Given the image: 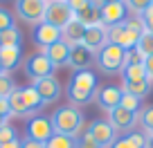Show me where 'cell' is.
Masks as SVG:
<instances>
[{"label": "cell", "instance_id": "1", "mask_svg": "<svg viewBox=\"0 0 153 148\" xmlns=\"http://www.w3.org/2000/svg\"><path fill=\"white\" fill-rule=\"evenodd\" d=\"M97 94V77L90 70H79L72 74L70 83H68V99L72 105H86L95 99Z\"/></svg>", "mask_w": 153, "mask_h": 148}, {"label": "cell", "instance_id": "2", "mask_svg": "<svg viewBox=\"0 0 153 148\" xmlns=\"http://www.w3.org/2000/svg\"><path fill=\"white\" fill-rule=\"evenodd\" d=\"M50 121H52V128L56 135H65V137L74 139L83 128V112L76 105H63L52 112Z\"/></svg>", "mask_w": 153, "mask_h": 148}, {"label": "cell", "instance_id": "3", "mask_svg": "<svg viewBox=\"0 0 153 148\" xmlns=\"http://www.w3.org/2000/svg\"><path fill=\"white\" fill-rule=\"evenodd\" d=\"M124 56L126 52L117 45L108 43L97 52V65L104 74H117V72L124 70Z\"/></svg>", "mask_w": 153, "mask_h": 148}, {"label": "cell", "instance_id": "4", "mask_svg": "<svg viewBox=\"0 0 153 148\" xmlns=\"http://www.w3.org/2000/svg\"><path fill=\"white\" fill-rule=\"evenodd\" d=\"M70 20H74V14H72L68 0H45L43 23L52 25V27H56V29H63Z\"/></svg>", "mask_w": 153, "mask_h": 148}, {"label": "cell", "instance_id": "5", "mask_svg": "<svg viewBox=\"0 0 153 148\" xmlns=\"http://www.w3.org/2000/svg\"><path fill=\"white\" fill-rule=\"evenodd\" d=\"M16 14L29 25H41L45 18V0H16Z\"/></svg>", "mask_w": 153, "mask_h": 148}, {"label": "cell", "instance_id": "6", "mask_svg": "<svg viewBox=\"0 0 153 148\" xmlns=\"http://www.w3.org/2000/svg\"><path fill=\"white\" fill-rule=\"evenodd\" d=\"M25 74H27V79H32V83H34V81H38V79L52 77L54 65L48 61V56H45L43 52H38V54H32V56L25 61Z\"/></svg>", "mask_w": 153, "mask_h": 148}, {"label": "cell", "instance_id": "7", "mask_svg": "<svg viewBox=\"0 0 153 148\" xmlns=\"http://www.w3.org/2000/svg\"><path fill=\"white\" fill-rule=\"evenodd\" d=\"M86 133L95 139V144L99 148H110L115 144V139H117V133H115V128L108 124V119H95L88 126Z\"/></svg>", "mask_w": 153, "mask_h": 148}, {"label": "cell", "instance_id": "8", "mask_svg": "<svg viewBox=\"0 0 153 148\" xmlns=\"http://www.w3.org/2000/svg\"><path fill=\"white\" fill-rule=\"evenodd\" d=\"M140 36H142V34L131 32V29L126 27L124 23H122V25H115V27H108V43H113V45H117V47H122L124 52H128V49H135V45H137Z\"/></svg>", "mask_w": 153, "mask_h": 148}, {"label": "cell", "instance_id": "9", "mask_svg": "<svg viewBox=\"0 0 153 148\" xmlns=\"http://www.w3.org/2000/svg\"><path fill=\"white\" fill-rule=\"evenodd\" d=\"M108 124L115 128V133H133V126L137 124V112H131L117 105L108 112Z\"/></svg>", "mask_w": 153, "mask_h": 148}, {"label": "cell", "instance_id": "10", "mask_svg": "<svg viewBox=\"0 0 153 148\" xmlns=\"http://www.w3.org/2000/svg\"><path fill=\"white\" fill-rule=\"evenodd\" d=\"M32 85H34V90L38 92L43 105L54 103V101H59V96H61V83H59V79L54 77V74L52 77H45V79H38Z\"/></svg>", "mask_w": 153, "mask_h": 148}, {"label": "cell", "instance_id": "11", "mask_svg": "<svg viewBox=\"0 0 153 148\" xmlns=\"http://www.w3.org/2000/svg\"><path fill=\"white\" fill-rule=\"evenodd\" d=\"M27 139H34V141H41L45 144L50 137L54 135V128H52V121L48 117H32L27 121Z\"/></svg>", "mask_w": 153, "mask_h": 148}, {"label": "cell", "instance_id": "12", "mask_svg": "<svg viewBox=\"0 0 153 148\" xmlns=\"http://www.w3.org/2000/svg\"><path fill=\"white\" fill-rule=\"evenodd\" d=\"M128 9H126V5L122 2V0H117V2H108V5L101 7V25H104L106 29L108 27H115V25H122L126 18H128Z\"/></svg>", "mask_w": 153, "mask_h": 148}, {"label": "cell", "instance_id": "13", "mask_svg": "<svg viewBox=\"0 0 153 148\" xmlns=\"http://www.w3.org/2000/svg\"><path fill=\"white\" fill-rule=\"evenodd\" d=\"M81 45L88 49V52L97 54L104 45H108V29L104 25H97V27H88L86 34H83V40Z\"/></svg>", "mask_w": 153, "mask_h": 148}, {"label": "cell", "instance_id": "14", "mask_svg": "<svg viewBox=\"0 0 153 148\" xmlns=\"http://www.w3.org/2000/svg\"><path fill=\"white\" fill-rule=\"evenodd\" d=\"M95 101L97 105H99L101 110H106V112H110L113 108H117L122 101V88L117 85H106V88H99L95 94Z\"/></svg>", "mask_w": 153, "mask_h": 148}, {"label": "cell", "instance_id": "15", "mask_svg": "<svg viewBox=\"0 0 153 148\" xmlns=\"http://www.w3.org/2000/svg\"><path fill=\"white\" fill-rule=\"evenodd\" d=\"M34 40H36V45H41V47L45 49V47H50V45L61 40V29L52 27V25H48V23H41V25H36Z\"/></svg>", "mask_w": 153, "mask_h": 148}, {"label": "cell", "instance_id": "16", "mask_svg": "<svg viewBox=\"0 0 153 148\" xmlns=\"http://www.w3.org/2000/svg\"><path fill=\"white\" fill-rule=\"evenodd\" d=\"M43 54L48 56V61L52 63L54 67H63V65H68V58H70V45L63 43V40H59V43L45 47Z\"/></svg>", "mask_w": 153, "mask_h": 148}, {"label": "cell", "instance_id": "17", "mask_svg": "<svg viewBox=\"0 0 153 148\" xmlns=\"http://www.w3.org/2000/svg\"><path fill=\"white\" fill-rule=\"evenodd\" d=\"M92 63V52H88L83 45H72L70 47V58H68V65L74 72L79 70H88Z\"/></svg>", "mask_w": 153, "mask_h": 148}, {"label": "cell", "instance_id": "18", "mask_svg": "<svg viewBox=\"0 0 153 148\" xmlns=\"http://www.w3.org/2000/svg\"><path fill=\"white\" fill-rule=\"evenodd\" d=\"M83 34H86V27L74 18V20H70V23L61 29V40H63V43H68L70 47H72V45H81Z\"/></svg>", "mask_w": 153, "mask_h": 148}, {"label": "cell", "instance_id": "19", "mask_svg": "<svg viewBox=\"0 0 153 148\" xmlns=\"http://www.w3.org/2000/svg\"><path fill=\"white\" fill-rule=\"evenodd\" d=\"M20 56H23L20 47H0V67H2V72H11L14 67H18Z\"/></svg>", "mask_w": 153, "mask_h": 148}, {"label": "cell", "instance_id": "20", "mask_svg": "<svg viewBox=\"0 0 153 148\" xmlns=\"http://www.w3.org/2000/svg\"><path fill=\"white\" fill-rule=\"evenodd\" d=\"M110 148H146V135L144 133H126L124 137H117Z\"/></svg>", "mask_w": 153, "mask_h": 148}, {"label": "cell", "instance_id": "21", "mask_svg": "<svg viewBox=\"0 0 153 148\" xmlns=\"http://www.w3.org/2000/svg\"><path fill=\"white\" fill-rule=\"evenodd\" d=\"M74 18L79 20V23L83 25V27H97V25H101V9L99 7H86L83 11H79V14H74Z\"/></svg>", "mask_w": 153, "mask_h": 148}, {"label": "cell", "instance_id": "22", "mask_svg": "<svg viewBox=\"0 0 153 148\" xmlns=\"http://www.w3.org/2000/svg\"><path fill=\"white\" fill-rule=\"evenodd\" d=\"M7 103H9L11 117H29L27 108H25V101H23V92H20V88H16V90L7 96Z\"/></svg>", "mask_w": 153, "mask_h": 148}, {"label": "cell", "instance_id": "23", "mask_svg": "<svg viewBox=\"0 0 153 148\" xmlns=\"http://www.w3.org/2000/svg\"><path fill=\"white\" fill-rule=\"evenodd\" d=\"M122 92H128V94L137 96V99H144V96L151 92V81L149 79H144V81H122Z\"/></svg>", "mask_w": 153, "mask_h": 148}, {"label": "cell", "instance_id": "24", "mask_svg": "<svg viewBox=\"0 0 153 148\" xmlns=\"http://www.w3.org/2000/svg\"><path fill=\"white\" fill-rule=\"evenodd\" d=\"M20 92H23V101H25V108H27L29 115H34V112H38V110L43 108V101H41L38 92L34 90V85H29V88H20Z\"/></svg>", "mask_w": 153, "mask_h": 148}, {"label": "cell", "instance_id": "25", "mask_svg": "<svg viewBox=\"0 0 153 148\" xmlns=\"http://www.w3.org/2000/svg\"><path fill=\"white\" fill-rule=\"evenodd\" d=\"M20 43H23V34L18 32L16 25L0 32V47H20Z\"/></svg>", "mask_w": 153, "mask_h": 148}, {"label": "cell", "instance_id": "26", "mask_svg": "<svg viewBox=\"0 0 153 148\" xmlns=\"http://www.w3.org/2000/svg\"><path fill=\"white\" fill-rule=\"evenodd\" d=\"M146 79V70H144V65H124V70H122V81H144Z\"/></svg>", "mask_w": 153, "mask_h": 148}, {"label": "cell", "instance_id": "27", "mask_svg": "<svg viewBox=\"0 0 153 148\" xmlns=\"http://www.w3.org/2000/svg\"><path fill=\"white\" fill-rule=\"evenodd\" d=\"M45 148H74V139L65 137V135H56V133H54L52 137L45 141Z\"/></svg>", "mask_w": 153, "mask_h": 148}, {"label": "cell", "instance_id": "28", "mask_svg": "<svg viewBox=\"0 0 153 148\" xmlns=\"http://www.w3.org/2000/svg\"><path fill=\"white\" fill-rule=\"evenodd\" d=\"M135 49H137L142 56H151V54H153V34L151 32H144L142 36H140Z\"/></svg>", "mask_w": 153, "mask_h": 148}, {"label": "cell", "instance_id": "29", "mask_svg": "<svg viewBox=\"0 0 153 148\" xmlns=\"http://www.w3.org/2000/svg\"><path fill=\"white\" fill-rule=\"evenodd\" d=\"M14 90H16V83L11 79V74L9 72H0V99H7Z\"/></svg>", "mask_w": 153, "mask_h": 148}, {"label": "cell", "instance_id": "30", "mask_svg": "<svg viewBox=\"0 0 153 148\" xmlns=\"http://www.w3.org/2000/svg\"><path fill=\"white\" fill-rule=\"evenodd\" d=\"M137 121L144 126V130H146V135H153V105H149V108H142L137 112Z\"/></svg>", "mask_w": 153, "mask_h": 148}, {"label": "cell", "instance_id": "31", "mask_svg": "<svg viewBox=\"0 0 153 148\" xmlns=\"http://www.w3.org/2000/svg\"><path fill=\"white\" fill-rule=\"evenodd\" d=\"M120 108H124V110H131V112H140V108H142V99H137V96L128 94V92H122Z\"/></svg>", "mask_w": 153, "mask_h": 148}, {"label": "cell", "instance_id": "32", "mask_svg": "<svg viewBox=\"0 0 153 148\" xmlns=\"http://www.w3.org/2000/svg\"><path fill=\"white\" fill-rule=\"evenodd\" d=\"M126 5V9H131L135 16H142L144 11H146L149 5H153V0H122Z\"/></svg>", "mask_w": 153, "mask_h": 148}, {"label": "cell", "instance_id": "33", "mask_svg": "<svg viewBox=\"0 0 153 148\" xmlns=\"http://www.w3.org/2000/svg\"><path fill=\"white\" fill-rule=\"evenodd\" d=\"M144 61H146V56H142L137 49H128L124 56V65H144Z\"/></svg>", "mask_w": 153, "mask_h": 148}, {"label": "cell", "instance_id": "34", "mask_svg": "<svg viewBox=\"0 0 153 148\" xmlns=\"http://www.w3.org/2000/svg\"><path fill=\"white\" fill-rule=\"evenodd\" d=\"M14 139H18V137H16V130H14V126L5 124L2 128H0V146H2V144H9V141H14Z\"/></svg>", "mask_w": 153, "mask_h": 148}, {"label": "cell", "instance_id": "35", "mask_svg": "<svg viewBox=\"0 0 153 148\" xmlns=\"http://www.w3.org/2000/svg\"><path fill=\"white\" fill-rule=\"evenodd\" d=\"M124 25L131 29V32H135V34H144V32H146V29H144V23H142V18H140V16L126 18V20H124Z\"/></svg>", "mask_w": 153, "mask_h": 148}, {"label": "cell", "instance_id": "36", "mask_svg": "<svg viewBox=\"0 0 153 148\" xmlns=\"http://www.w3.org/2000/svg\"><path fill=\"white\" fill-rule=\"evenodd\" d=\"M74 148H99V146L95 144V139H92L88 133H83L79 139H74Z\"/></svg>", "mask_w": 153, "mask_h": 148}, {"label": "cell", "instance_id": "37", "mask_svg": "<svg viewBox=\"0 0 153 148\" xmlns=\"http://www.w3.org/2000/svg\"><path fill=\"white\" fill-rule=\"evenodd\" d=\"M14 27V18H11V14L7 9H2L0 7V32H5V29Z\"/></svg>", "mask_w": 153, "mask_h": 148}, {"label": "cell", "instance_id": "38", "mask_svg": "<svg viewBox=\"0 0 153 148\" xmlns=\"http://www.w3.org/2000/svg\"><path fill=\"white\" fill-rule=\"evenodd\" d=\"M140 18H142V23H144V29L153 34V5H149V7H146V11H144Z\"/></svg>", "mask_w": 153, "mask_h": 148}, {"label": "cell", "instance_id": "39", "mask_svg": "<svg viewBox=\"0 0 153 148\" xmlns=\"http://www.w3.org/2000/svg\"><path fill=\"white\" fill-rule=\"evenodd\" d=\"M68 5H70L72 14H79V11H83L86 7H90V0H68Z\"/></svg>", "mask_w": 153, "mask_h": 148}, {"label": "cell", "instance_id": "40", "mask_svg": "<svg viewBox=\"0 0 153 148\" xmlns=\"http://www.w3.org/2000/svg\"><path fill=\"white\" fill-rule=\"evenodd\" d=\"M144 70H146V79L153 83V54L146 56V61H144Z\"/></svg>", "mask_w": 153, "mask_h": 148}, {"label": "cell", "instance_id": "41", "mask_svg": "<svg viewBox=\"0 0 153 148\" xmlns=\"http://www.w3.org/2000/svg\"><path fill=\"white\" fill-rule=\"evenodd\" d=\"M20 148H45V144L34 141V139H27V137H25L23 141H20Z\"/></svg>", "mask_w": 153, "mask_h": 148}, {"label": "cell", "instance_id": "42", "mask_svg": "<svg viewBox=\"0 0 153 148\" xmlns=\"http://www.w3.org/2000/svg\"><path fill=\"white\" fill-rule=\"evenodd\" d=\"M0 117L2 119H9L11 112H9V103H7V99H0Z\"/></svg>", "mask_w": 153, "mask_h": 148}, {"label": "cell", "instance_id": "43", "mask_svg": "<svg viewBox=\"0 0 153 148\" xmlns=\"http://www.w3.org/2000/svg\"><path fill=\"white\" fill-rule=\"evenodd\" d=\"M108 2H117V0H90V5H92V7H99V9H101L104 5H108Z\"/></svg>", "mask_w": 153, "mask_h": 148}, {"label": "cell", "instance_id": "44", "mask_svg": "<svg viewBox=\"0 0 153 148\" xmlns=\"http://www.w3.org/2000/svg\"><path fill=\"white\" fill-rule=\"evenodd\" d=\"M0 148H20V139H14V141H9V144H2Z\"/></svg>", "mask_w": 153, "mask_h": 148}, {"label": "cell", "instance_id": "45", "mask_svg": "<svg viewBox=\"0 0 153 148\" xmlns=\"http://www.w3.org/2000/svg\"><path fill=\"white\" fill-rule=\"evenodd\" d=\"M146 148H153V135H146Z\"/></svg>", "mask_w": 153, "mask_h": 148}, {"label": "cell", "instance_id": "46", "mask_svg": "<svg viewBox=\"0 0 153 148\" xmlns=\"http://www.w3.org/2000/svg\"><path fill=\"white\" fill-rule=\"evenodd\" d=\"M5 124H7V119H2V117H0V128H2Z\"/></svg>", "mask_w": 153, "mask_h": 148}, {"label": "cell", "instance_id": "47", "mask_svg": "<svg viewBox=\"0 0 153 148\" xmlns=\"http://www.w3.org/2000/svg\"><path fill=\"white\" fill-rule=\"evenodd\" d=\"M0 72H2V67H0Z\"/></svg>", "mask_w": 153, "mask_h": 148}]
</instances>
